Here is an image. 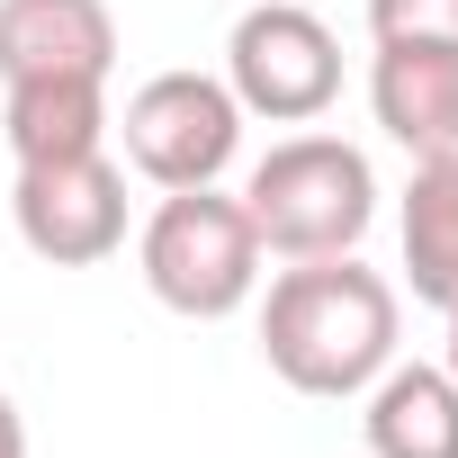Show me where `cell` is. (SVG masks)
Returning <instances> with one entry per match:
<instances>
[{"instance_id":"7c38bea8","label":"cell","mask_w":458,"mask_h":458,"mask_svg":"<svg viewBox=\"0 0 458 458\" xmlns=\"http://www.w3.org/2000/svg\"><path fill=\"white\" fill-rule=\"evenodd\" d=\"M369 37H449L458 46V0H369Z\"/></svg>"},{"instance_id":"5b68a950","label":"cell","mask_w":458,"mask_h":458,"mask_svg":"<svg viewBox=\"0 0 458 458\" xmlns=\"http://www.w3.org/2000/svg\"><path fill=\"white\" fill-rule=\"evenodd\" d=\"M225 90H234L243 117L315 126L342 99V37L297 0H252L225 37Z\"/></svg>"},{"instance_id":"30bf717a","label":"cell","mask_w":458,"mask_h":458,"mask_svg":"<svg viewBox=\"0 0 458 458\" xmlns=\"http://www.w3.org/2000/svg\"><path fill=\"white\" fill-rule=\"evenodd\" d=\"M108 81L90 72H46V81H0V135L10 162H72L108 144Z\"/></svg>"},{"instance_id":"8fae6325","label":"cell","mask_w":458,"mask_h":458,"mask_svg":"<svg viewBox=\"0 0 458 458\" xmlns=\"http://www.w3.org/2000/svg\"><path fill=\"white\" fill-rule=\"evenodd\" d=\"M404 288L422 306H458V153H422L404 180Z\"/></svg>"},{"instance_id":"52a82bcc","label":"cell","mask_w":458,"mask_h":458,"mask_svg":"<svg viewBox=\"0 0 458 458\" xmlns=\"http://www.w3.org/2000/svg\"><path fill=\"white\" fill-rule=\"evenodd\" d=\"M369 108L413 162L422 153H458V46L449 37H377Z\"/></svg>"},{"instance_id":"9c48e42d","label":"cell","mask_w":458,"mask_h":458,"mask_svg":"<svg viewBox=\"0 0 458 458\" xmlns=\"http://www.w3.org/2000/svg\"><path fill=\"white\" fill-rule=\"evenodd\" d=\"M369 458H458V377L440 360H386L360 386Z\"/></svg>"},{"instance_id":"5bb4252c","label":"cell","mask_w":458,"mask_h":458,"mask_svg":"<svg viewBox=\"0 0 458 458\" xmlns=\"http://www.w3.org/2000/svg\"><path fill=\"white\" fill-rule=\"evenodd\" d=\"M440 369H449V377H458V306H449V360H440Z\"/></svg>"},{"instance_id":"7a4b0ae2","label":"cell","mask_w":458,"mask_h":458,"mask_svg":"<svg viewBox=\"0 0 458 458\" xmlns=\"http://www.w3.org/2000/svg\"><path fill=\"white\" fill-rule=\"evenodd\" d=\"M243 216H252V234H261L270 261L360 252V234L377 225V171L342 135H288V144H270L252 162Z\"/></svg>"},{"instance_id":"277c9868","label":"cell","mask_w":458,"mask_h":458,"mask_svg":"<svg viewBox=\"0 0 458 458\" xmlns=\"http://www.w3.org/2000/svg\"><path fill=\"white\" fill-rule=\"evenodd\" d=\"M126 144V171L153 189H216L243 153V108L225 90V72H153L126 117L108 126Z\"/></svg>"},{"instance_id":"4fadbf2b","label":"cell","mask_w":458,"mask_h":458,"mask_svg":"<svg viewBox=\"0 0 458 458\" xmlns=\"http://www.w3.org/2000/svg\"><path fill=\"white\" fill-rule=\"evenodd\" d=\"M0 458H28V422H19V404H10V386H0Z\"/></svg>"},{"instance_id":"ba28073f","label":"cell","mask_w":458,"mask_h":458,"mask_svg":"<svg viewBox=\"0 0 458 458\" xmlns=\"http://www.w3.org/2000/svg\"><path fill=\"white\" fill-rule=\"evenodd\" d=\"M46 72H117V19L108 0H0V81Z\"/></svg>"},{"instance_id":"6da1fadb","label":"cell","mask_w":458,"mask_h":458,"mask_svg":"<svg viewBox=\"0 0 458 458\" xmlns=\"http://www.w3.org/2000/svg\"><path fill=\"white\" fill-rule=\"evenodd\" d=\"M395 324H404L395 279H377L360 252L288 261L261 297V360L279 386L342 404L395 360Z\"/></svg>"},{"instance_id":"8992f818","label":"cell","mask_w":458,"mask_h":458,"mask_svg":"<svg viewBox=\"0 0 458 458\" xmlns=\"http://www.w3.org/2000/svg\"><path fill=\"white\" fill-rule=\"evenodd\" d=\"M10 225H19V243L46 270L108 261L126 243V162H108V144L99 153H72V162H19Z\"/></svg>"},{"instance_id":"3957f363","label":"cell","mask_w":458,"mask_h":458,"mask_svg":"<svg viewBox=\"0 0 458 458\" xmlns=\"http://www.w3.org/2000/svg\"><path fill=\"white\" fill-rule=\"evenodd\" d=\"M135 270L153 288V306L189 315V324H225L261 297V234L243 198L225 189H162V207L135 234Z\"/></svg>"}]
</instances>
